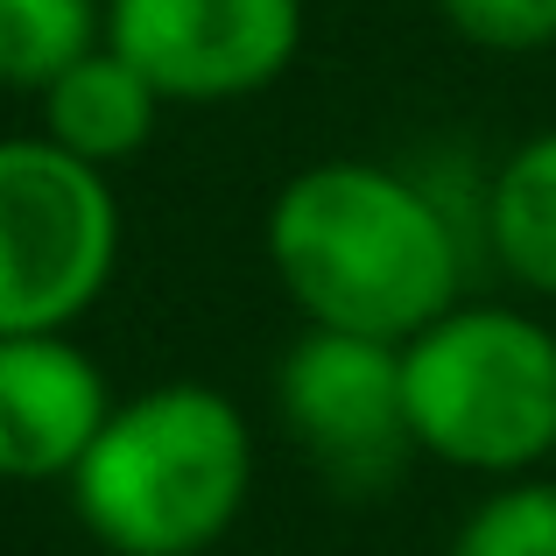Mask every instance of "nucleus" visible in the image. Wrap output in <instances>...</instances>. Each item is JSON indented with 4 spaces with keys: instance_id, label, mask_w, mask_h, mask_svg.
I'll return each instance as SVG.
<instances>
[{
    "instance_id": "f03ea898",
    "label": "nucleus",
    "mask_w": 556,
    "mask_h": 556,
    "mask_svg": "<svg viewBox=\"0 0 556 556\" xmlns=\"http://www.w3.org/2000/svg\"><path fill=\"white\" fill-rule=\"evenodd\" d=\"M64 486L106 556H212L254 493V430L218 388L163 380L113 402Z\"/></svg>"
},
{
    "instance_id": "9b49d317",
    "label": "nucleus",
    "mask_w": 556,
    "mask_h": 556,
    "mask_svg": "<svg viewBox=\"0 0 556 556\" xmlns=\"http://www.w3.org/2000/svg\"><path fill=\"white\" fill-rule=\"evenodd\" d=\"M451 556H556V479H501L458 521Z\"/></svg>"
},
{
    "instance_id": "20e7f679",
    "label": "nucleus",
    "mask_w": 556,
    "mask_h": 556,
    "mask_svg": "<svg viewBox=\"0 0 556 556\" xmlns=\"http://www.w3.org/2000/svg\"><path fill=\"white\" fill-rule=\"evenodd\" d=\"M121 268V198L42 135H0V339L71 331Z\"/></svg>"
},
{
    "instance_id": "423d86ee",
    "label": "nucleus",
    "mask_w": 556,
    "mask_h": 556,
    "mask_svg": "<svg viewBox=\"0 0 556 556\" xmlns=\"http://www.w3.org/2000/svg\"><path fill=\"white\" fill-rule=\"evenodd\" d=\"M106 42L169 106H232L289 78L303 0H106Z\"/></svg>"
},
{
    "instance_id": "0eeeda50",
    "label": "nucleus",
    "mask_w": 556,
    "mask_h": 556,
    "mask_svg": "<svg viewBox=\"0 0 556 556\" xmlns=\"http://www.w3.org/2000/svg\"><path fill=\"white\" fill-rule=\"evenodd\" d=\"M106 416L113 388L71 331L0 339V479L14 486L71 479Z\"/></svg>"
},
{
    "instance_id": "1a4fd4ad",
    "label": "nucleus",
    "mask_w": 556,
    "mask_h": 556,
    "mask_svg": "<svg viewBox=\"0 0 556 556\" xmlns=\"http://www.w3.org/2000/svg\"><path fill=\"white\" fill-rule=\"evenodd\" d=\"M486 261L556 303V127L507 149L486 177Z\"/></svg>"
},
{
    "instance_id": "7ed1b4c3",
    "label": "nucleus",
    "mask_w": 556,
    "mask_h": 556,
    "mask_svg": "<svg viewBox=\"0 0 556 556\" xmlns=\"http://www.w3.org/2000/svg\"><path fill=\"white\" fill-rule=\"evenodd\" d=\"M416 451L479 479H529L556 451V325L458 303L402 345Z\"/></svg>"
},
{
    "instance_id": "f257e3e1",
    "label": "nucleus",
    "mask_w": 556,
    "mask_h": 556,
    "mask_svg": "<svg viewBox=\"0 0 556 556\" xmlns=\"http://www.w3.org/2000/svg\"><path fill=\"white\" fill-rule=\"evenodd\" d=\"M268 268L317 331L408 345L465 303L472 247L437 190L388 163H311L268 204Z\"/></svg>"
},
{
    "instance_id": "6e6552de",
    "label": "nucleus",
    "mask_w": 556,
    "mask_h": 556,
    "mask_svg": "<svg viewBox=\"0 0 556 556\" xmlns=\"http://www.w3.org/2000/svg\"><path fill=\"white\" fill-rule=\"evenodd\" d=\"M36 106H42V141H56V149L78 155L85 169H106L113 177L121 163H135L155 141L169 99L155 92L113 42H99L92 56H78V64L50 85V92H36Z\"/></svg>"
},
{
    "instance_id": "9d476101",
    "label": "nucleus",
    "mask_w": 556,
    "mask_h": 556,
    "mask_svg": "<svg viewBox=\"0 0 556 556\" xmlns=\"http://www.w3.org/2000/svg\"><path fill=\"white\" fill-rule=\"evenodd\" d=\"M106 42V0H0V85L50 92Z\"/></svg>"
},
{
    "instance_id": "39448f33",
    "label": "nucleus",
    "mask_w": 556,
    "mask_h": 556,
    "mask_svg": "<svg viewBox=\"0 0 556 556\" xmlns=\"http://www.w3.org/2000/svg\"><path fill=\"white\" fill-rule=\"evenodd\" d=\"M275 416L296 458L339 501H380L422 458L402 388V345L388 339L303 325L275 359Z\"/></svg>"
},
{
    "instance_id": "f8f14e48",
    "label": "nucleus",
    "mask_w": 556,
    "mask_h": 556,
    "mask_svg": "<svg viewBox=\"0 0 556 556\" xmlns=\"http://www.w3.org/2000/svg\"><path fill=\"white\" fill-rule=\"evenodd\" d=\"M437 14L451 22V36L493 56H529L556 42V0H437Z\"/></svg>"
}]
</instances>
